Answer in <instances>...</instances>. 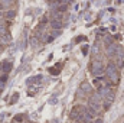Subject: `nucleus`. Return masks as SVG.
Masks as SVG:
<instances>
[{"mask_svg":"<svg viewBox=\"0 0 124 123\" xmlns=\"http://www.w3.org/2000/svg\"><path fill=\"white\" fill-rule=\"evenodd\" d=\"M105 72H107V77L111 81V84H117L118 83L120 74H118V67L116 64H108L107 68H105Z\"/></svg>","mask_w":124,"mask_h":123,"instance_id":"f257e3e1","label":"nucleus"},{"mask_svg":"<svg viewBox=\"0 0 124 123\" xmlns=\"http://www.w3.org/2000/svg\"><path fill=\"white\" fill-rule=\"evenodd\" d=\"M101 101H102V97L100 94H93L91 98H90V112L93 113L94 116L97 114V112L101 109Z\"/></svg>","mask_w":124,"mask_h":123,"instance_id":"f03ea898","label":"nucleus"},{"mask_svg":"<svg viewBox=\"0 0 124 123\" xmlns=\"http://www.w3.org/2000/svg\"><path fill=\"white\" fill-rule=\"evenodd\" d=\"M93 74L94 75H97V78H100V77L104 74V67H102L101 61H94V64H93Z\"/></svg>","mask_w":124,"mask_h":123,"instance_id":"7ed1b4c3","label":"nucleus"},{"mask_svg":"<svg viewBox=\"0 0 124 123\" xmlns=\"http://www.w3.org/2000/svg\"><path fill=\"white\" fill-rule=\"evenodd\" d=\"M117 46H118V45H113V44L107 45V54H108V57H116V54H117Z\"/></svg>","mask_w":124,"mask_h":123,"instance_id":"20e7f679","label":"nucleus"},{"mask_svg":"<svg viewBox=\"0 0 124 123\" xmlns=\"http://www.w3.org/2000/svg\"><path fill=\"white\" fill-rule=\"evenodd\" d=\"M51 26H52L54 31H61L62 26H63V23H62V20H52V22H51Z\"/></svg>","mask_w":124,"mask_h":123,"instance_id":"39448f33","label":"nucleus"},{"mask_svg":"<svg viewBox=\"0 0 124 123\" xmlns=\"http://www.w3.org/2000/svg\"><path fill=\"white\" fill-rule=\"evenodd\" d=\"M52 20H62V13L58 10H54L52 12Z\"/></svg>","mask_w":124,"mask_h":123,"instance_id":"423d86ee","label":"nucleus"},{"mask_svg":"<svg viewBox=\"0 0 124 123\" xmlns=\"http://www.w3.org/2000/svg\"><path fill=\"white\" fill-rule=\"evenodd\" d=\"M81 90L85 93H91V86L88 84V83H82L81 84Z\"/></svg>","mask_w":124,"mask_h":123,"instance_id":"0eeeda50","label":"nucleus"},{"mask_svg":"<svg viewBox=\"0 0 124 123\" xmlns=\"http://www.w3.org/2000/svg\"><path fill=\"white\" fill-rule=\"evenodd\" d=\"M15 15H16V12H15V10H7V12L4 13V18L12 19V18H15Z\"/></svg>","mask_w":124,"mask_h":123,"instance_id":"6e6552de","label":"nucleus"},{"mask_svg":"<svg viewBox=\"0 0 124 123\" xmlns=\"http://www.w3.org/2000/svg\"><path fill=\"white\" fill-rule=\"evenodd\" d=\"M6 81H7V75H1V77H0V90L4 87Z\"/></svg>","mask_w":124,"mask_h":123,"instance_id":"1a4fd4ad","label":"nucleus"},{"mask_svg":"<svg viewBox=\"0 0 124 123\" xmlns=\"http://www.w3.org/2000/svg\"><path fill=\"white\" fill-rule=\"evenodd\" d=\"M58 67H59V65H56V67H52V68L49 70V71H51V74H54V75H58V74H59V70H58Z\"/></svg>","mask_w":124,"mask_h":123,"instance_id":"9d476101","label":"nucleus"},{"mask_svg":"<svg viewBox=\"0 0 124 123\" xmlns=\"http://www.w3.org/2000/svg\"><path fill=\"white\" fill-rule=\"evenodd\" d=\"M10 68H12V64H10V62H4V64H3V70H4L6 72L10 71Z\"/></svg>","mask_w":124,"mask_h":123,"instance_id":"9b49d317","label":"nucleus"},{"mask_svg":"<svg viewBox=\"0 0 124 123\" xmlns=\"http://www.w3.org/2000/svg\"><path fill=\"white\" fill-rule=\"evenodd\" d=\"M82 54H84V55H85V54H88V46H87V45L82 48Z\"/></svg>","mask_w":124,"mask_h":123,"instance_id":"f8f14e48","label":"nucleus"},{"mask_svg":"<svg viewBox=\"0 0 124 123\" xmlns=\"http://www.w3.org/2000/svg\"><path fill=\"white\" fill-rule=\"evenodd\" d=\"M3 35H4V28L0 25V36H3Z\"/></svg>","mask_w":124,"mask_h":123,"instance_id":"ddd939ff","label":"nucleus"},{"mask_svg":"<svg viewBox=\"0 0 124 123\" xmlns=\"http://www.w3.org/2000/svg\"><path fill=\"white\" fill-rule=\"evenodd\" d=\"M59 32H61V31H54V32H52V35H54V38H55V36H58V35H59Z\"/></svg>","mask_w":124,"mask_h":123,"instance_id":"4468645a","label":"nucleus"},{"mask_svg":"<svg viewBox=\"0 0 124 123\" xmlns=\"http://www.w3.org/2000/svg\"><path fill=\"white\" fill-rule=\"evenodd\" d=\"M95 123H102V119H97V120H95Z\"/></svg>","mask_w":124,"mask_h":123,"instance_id":"2eb2a0df","label":"nucleus"}]
</instances>
